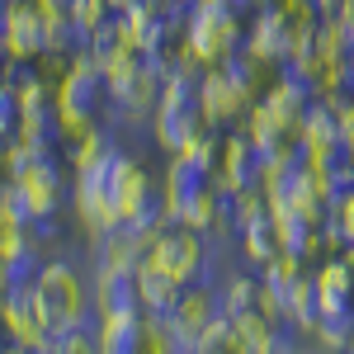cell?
I'll return each instance as SVG.
<instances>
[{"instance_id":"obj_1","label":"cell","mask_w":354,"mask_h":354,"mask_svg":"<svg viewBox=\"0 0 354 354\" xmlns=\"http://www.w3.org/2000/svg\"><path fill=\"white\" fill-rule=\"evenodd\" d=\"M71 213L85 227L90 245L104 241L109 232H118V208H113V161H118V147H113L104 128L85 133L81 142H71Z\"/></svg>"},{"instance_id":"obj_2","label":"cell","mask_w":354,"mask_h":354,"mask_svg":"<svg viewBox=\"0 0 354 354\" xmlns=\"http://www.w3.org/2000/svg\"><path fill=\"white\" fill-rule=\"evenodd\" d=\"M33 298H38V307H43V317H48L53 335L85 330V326H90V317H95L90 283H85V274L76 270V265H66V260H48V265H38V274H33Z\"/></svg>"},{"instance_id":"obj_3","label":"cell","mask_w":354,"mask_h":354,"mask_svg":"<svg viewBox=\"0 0 354 354\" xmlns=\"http://www.w3.org/2000/svg\"><path fill=\"white\" fill-rule=\"evenodd\" d=\"M109 100V85L100 76V66L90 62V53H71L62 81H57V118H62V133H66V147L81 142L85 133L100 128V109Z\"/></svg>"},{"instance_id":"obj_4","label":"cell","mask_w":354,"mask_h":354,"mask_svg":"<svg viewBox=\"0 0 354 354\" xmlns=\"http://www.w3.org/2000/svg\"><path fill=\"white\" fill-rule=\"evenodd\" d=\"M185 48H189V57L203 71L222 66L232 53H241L236 5H203V0H194V10L185 15Z\"/></svg>"},{"instance_id":"obj_5","label":"cell","mask_w":354,"mask_h":354,"mask_svg":"<svg viewBox=\"0 0 354 354\" xmlns=\"http://www.w3.org/2000/svg\"><path fill=\"white\" fill-rule=\"evenodd\" d=\"M95 340H100V354H175L165 317H147V312L95 322Z\"/></svg>"},{"instance_id":"obj_6","label":"cell","mask_w":354,"mask_h":354,"mask_svg":"<svg viewBox=\"0 0 354 354\" xmlns=\"http://www.w3.org/2000/svg\"><path fill=\"white\" fill-rule=\"evenodd\" d=\"M15 185L24 189V198H28V208H33V218H38V222H57L62 203L71 198V180H66V170H62V156H57V151L33 156V161L15 175Z\"/></svg>"},{"instance_id":"obj_7","label":"cell","mask_w":354,"mask_h":354,"mask_svg":"<svg viewBox=\"0 0 354 354\" xmlns=\"http://www.w3.org/2000/svg\"><path fill=\"white\" fill-rule=\"evenodd\" d=\"M147 260L161 265L170 279H180V283L189 288L194 279L203 274V236H198L194 227L165 222L161 232H156V241H151V255H147Z\"/></svg>"},{"instance_id":"obj_8","label":"cell","mask_w":354,"mask_h":354,"mask_svg":"<svg viewBox=\"0 0 354 354\" xmlns=\"http://www.w3.org/2000/svg\"><path fill=\"white\" fill-rule=\"evenodd\" d=\"M250 109V85L222 62V66H208L198 76V113L203 123H232Z\"/></svg>"},{"instance_id":"obj_9","label":"cell","mask_w":354,"mask_h":354,"mask_svg":"<svg viewBox=\"0 0 354 354\" xmlns=\"http://www.w3.org/2000/svg\"><path fill=\"white\" fill-rule=\"evenodd\" d=\"M222 317V302L213 293H203V288H185V298L175 302V312L165 317V330H170V345L175 354H194L203 345V335L208 326Z\"/></svg>"},{"instance_id":"obj_10","label":"cell","mask_w":354,"mask_h":354,"mask_svg":"<svg viewBox=\"0 0 354 354\" xmlns=\"http://www.w3.org/2000/svg\"><path fill=\"white\" fill-rule=\"evenodd\" d=\"M48 53V38H43V10L38 0H10V15L0 28V57L10 62H38Z\"/></svg>"},{"instance_id":"obj_11","label":"cell","mask_w":354,"mask_h":354,"mask_svg":"<svg viewBox=\"0 0 354 354\" xmlns=\"http://www.w3.org/2000/svg\"><path fill=\"white\" fill-rule=\"evenodd\" d=\"M0 326L10 330L15 345H24V350H33V354H48V345L57 340L53 326H48V317H43V307H38V298H33V283L5 298V307H0Z\"/></svg>"},{"instance_id":"obj_12","label":"cell","mask_w":354,"mask_h":354,"mask_svg":"<svg viewBox=\"0 0 354 354\" xmlns=\"http://www.w3.org/2000/svg\"><path fill=\"white\" fill-rule=\"evenodd\" d=\"M151 198H156V185H151L147 165L137 161V156H128V151H118V161H113V208H118V222L133 227L137 213Z\"/></svg>"},{"instance_id":"obj_13","label":"cell","mask_w":354,"mask_h":354,"mask_svg":"<svg viewBox=\"0 0 354 354\" xmlns=\"http://www.w3.org/2000/svg\"><path fill=\"white\" fill-rule=\"evenodd\" d=\"M213 180H218L222 194H245L255 180H260V156H255L250 137H227V142H218Z\"/></svg>"},{"instance_id":"obj_14","label":"cell","mask_w":354,"mask_h":354,"mask_svg":"<svg viewBox=\"0 0 354 354\" xmlns=\"http://www.w3.org/2000/svg\"><path fill=\"white\" fill-rule=\"evenodd\" d=\"M90 298H95V322L142 312V302H137V270H95Z\"/></svg>"},{"instance_id":"obj_15","label":"cell","mask_w":354,"mask_h":354,"mask_svg":"<svg viewBox=\"0 0 354 354\" xmlns=\"http://www.w3.org/2000/svg\"><path fill=\"white\" fill-rule=\"evenodd\" d=\"M213 185V175L208 170H198V165H189L185 156H170V165H165V180H161V194H165V213H170V222H185V213L194 208V198Z\"/></svg>"},{"instance_id":"obj_16","label":"cell","mask_w":354,"mask_h":354,"mask_svg":"<svg viewBox=\"0 0 354 354\" xmlns=\"http://www.w3.org/2000/svg\"><path fill=\"white\" fill-rule=\"evenodd\" d=\"M161 85H165V76L156 71V66H147V71H137L128 85L113 90L109 104L123 113L128 123H142V118H151V113L161 109Z\"/></svg>"},{"instance_id":"obj_17","label":"cell","mask_w":354,"mask_h":354,"mask_svg":"<svg viewBox=\"0 0 354 354\" xmlns=\"http://www.w3.org/2000/svg\"><path fill=\"white\" fill-rule=\"evenodd\" d=\"M151 241L156 236H147L137 227H118L104 241H95V270H137L151 255Z\"/></svg>"},{"instance_id":"obj_18","label":"cell","mask_w":354,"mask_h":354,"mask_svg":"<svg viewBox=\"0 0 354 354\" xmlns=\"http://www.w3.org/2000/svg\"><path fill=\"white\" fill-rule=\"evenodd\" d=\"M180 298H185V283H180V279H170V274H165L161 265H151V260L137 265V302H142L147 317H170Z\"/></svg>"},{"instance_id":"obj_19","label":"cell","mask_w":354,"mask_h":354,"mask_svg":"<svg viewBox=\"0 0 354 354\" xmlns=\"http://www.w3.org/2000/svg\"><path fill=\"white\" fill-rule=\"evenodd\" d=\"M198 128H203V113L198 109H170V104H161L151 113V137L161 142L165 151H180Z\"/></svg>"},{"instance_id":"obj_20","label":"cell","mask_w":354,"mask_h":354,"mask_svg":"<svg viewBox=\"0 0 354 354\" xmlns=\"http://www.w3.org/2000/svg\"><path fill=\"white\" fill-rule=\"evenodd\" d=\"M33 208H28L24 189L15 180H0V232H15V227H33Z\"/></svg>"},{"instance_id":"obj_21","label":"cell","mask_w":354,"mask_h":354,"mask_svg":"<svg viewBox=\"0 0 354 354\" xmlns=\"http://www.w3.org/2000/svg\"><path fill=\"white\" fill-rule=\"evenodd\" d=\"M71 19H76V28H81V38L90 43V38L113 19V5L109 0H71Z\"/></svg>"},{"instance_id":"obj_22","label":"cell","mask_w":354,"mask_h":354,"mask_svg":"<svg viewBox=\"0 0 354 354\" xmlns=\"http://www.w3.org/2000/svg\"><path fill=\"white\" fill-rule=\"evenodd\" d=\"M194 354H245V345H241V335H236V326H232V317L222 312L218 322L208 326V335H203V345Z\"/></svg>"},{"instance_id":"obj_23","label":"cell","mask_w":354,"mask_h":354,"mask_svg":"<svg viewBox=\"0 0 354 354\" xmlns=\"http://www.w3.org/2000/svg\"><path fill=\"white\" fill-rule=\"evenodd\" d=\"M19 137V85H10L0 76V142Z\"/></svg>"},{"instance_id":"obj_24","label":"cell","mask_w":354,"mask_h":354,"mask_svg":"<svg viewBox=\"0 0 354 354\" xmlns=\"http://www.w3.org/2000/svg\"><path fill=\"white\" fill-rule=\"evenodd\" d=\"M255 293H260V288H255V283H250V279H232V283H227V293H222V312H227V317H241V312H250V307H255Z\"/></svg>"},{"instance_id":"obj_25","label":"cell","mask_w":354,"mask_h":354,"mask_svg":"<svg viewBox=\"0 0 354 354\" xmlns=\"http://www.w3.org/2000/svg\"><path fill=\"white\" fill-rule=\"evenodd\" d=\"M48 354H100V340H95V330H66V335H57Z\"/></svg>"},{"instance_id":"obj_26","label":"cell","mask_w":354,"mask_h":354,"mask_svg":"<svg viewBox=\"0 0 354 354\" xmlns=\"http://www.w3.org/2000/svg\"><path fill=\"white\" fill-rule=\"evenodd\" d=\"M38 10H71V0H38Z\"/></svg>"},{"instance_id":"obj_27","label":"cell","mask_w":354,"mask_h":354,"mask_svg":"<svg viewBox=\"0 0 354 354\" xmlns=\"http://www.w3.org/2000/svg\"><path fill=\"white\" fill-rule=\"evenodd\" d=\"M109 5H113V15H123V10H133L137 0H109Z\"/></svg>"},{"instance_id":"obj_28","label":"cell","mask_w":354,"mask_h":354,"mask_svg":"<svg viewBox=\"0 0 354 354\" xmlns=\"http://www.w3.org/2000/svg\"><path fill=\"white\" fill-rule=\"evenodd\" d=\"M10 345H15V340H10V330H5V326H0V354H5V350H10Z\"/></svg>"},{"instance_id":"obj_29","label":"cell","mask_w":354,"mask_h":354,"mask_svg":"<svg viewBox=\"0 0 354 354\" xmlns=\"http://www.w3.org/2000/svg\"><path fill=\"white\" fill-rule=\"evenodd\" d=\"M5 15H10V0H0V28H5Z\"/></svg>"},{"instance_id":"obj_30","label":"cell","mask_w":354,"mask_h":354,"mask_svg":"<svg viewBox=\"0 0 354 354\" xmlns=\"http://www.w3.org/2000/svg\"><path fill=\"white\" fill-rule=\"evenodd\" d=\"M5 354H33V350H24V345H10V350H5Z\"/></svg>"}]
</instances>
